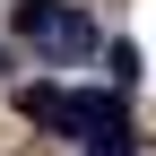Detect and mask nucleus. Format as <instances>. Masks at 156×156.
<instances>
[{"mask_svg": "<svg viewBox=\"0 0 156 156\" xmlns=\"http://www.w3.org/2000/svg\"><path fill=\"white\" fill-rule=\"evenodd\" d=\"M9 26L26 35V44H44L52 61H87V52H95V26L69 9V0H17V9H9Z\"/></svg>", "mask_w": 156, "mask_h": 156, "instance_id": "obj_1", "label": "nucleus"}, {"mask_svg": "<svg viewBox=\"0 0 156 156\" xmlns=\"http://www.w3.org/2000/svg\"><path fill=\"white\" fill-rule=\"evenodd\" d=\"M113 122H130L122 113V95H95V87H69V122H61V139H78V130H113Z\"/></svg>", "mask_w": 156, "mask_h": 156, "instance_id": "obj_2", "label": "nucleus"}, {"mask_svg": "<svg viewBox=\"0 0 156 156\" xmlns=\"http://www.w3.org/2000/svg\"><path fill=\"white\" fill-rule=\"evenodd\" d=\"M17 113L44 122V130H61V122H69V87H17Z\"/></svg>", "mask_w": 156, "mask_h": 156, "instance_id": "obj_3", "label": "nucleus"}, {"mask_svg": "<svg viewBox=\"0 0 156 156\" xmlns=\"http://www.w3.org/2000/svg\"><path fill=\"white\" fill-rule=\"evenodd\" d=\"M87 156H139V130H130V122H113V130H95V139H87Z\"/></svg>", "mask_w": 156, "mask_h": 156, "instance_id": "obj_4", "label": "nucleus"}]
</instances>
